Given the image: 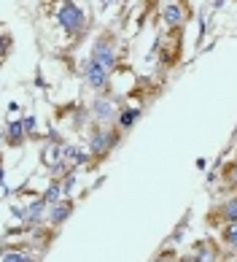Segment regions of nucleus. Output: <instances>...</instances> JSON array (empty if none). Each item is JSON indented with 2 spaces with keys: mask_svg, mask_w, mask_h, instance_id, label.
Returning a JSON list of instances; mask_svg holds the SVG:
<instances>
[{
  "mask_svg": "<svg viewBox=\"0 0 237 262\" xmlns=\"http://www.w3.org/2000/svg\"><path fill=\"white\" fill-rule=\"evenodd\" d=\"M57 22H59V27H62V33L67 38H73V35L86 30V14H84V8H78L73 3V0H62V6L57 8Z\"/></svg>",
  "mask_w": 237,
  "mask_h": 262,
  "instance_id": "obj_1",
  "label": "nucleus"
},
{
  "mask_svg": "<svg viewBox=\"0 0 237 262\" xmlns=\"http://www.w3.org/2000/svg\"><path fill=\"white\" fill-rule=\"evenodd\" d=\"M89 57H92L94 62H100L103 68H116L118 62V54H116V41H113V35L111 33H103L97 41L92 43V52H89Z\"/></svg>",
  "mask_w": 237,
  "mask_h": 262,
  "instance_id": "obj_2",
  "label": "nucleus"
},
{
  "mask_svg": "<svg viewBox=\"0 0 237 262\" xmlns=\"http://www.w3.org/2000/svg\"><path fill=\"white\" fill-rule=\"evenodd\" d=\"M116 143H118V133L108 130V127H97L89 135V151H92L94 157H105L111 149H116Z\"/></svg>",
  "mask_w": 237,
  "mask_h": 262,
  "instance_id": "obj_3",
  "label": "nucleus"
},
{
  "mask_svg": "<svg viewBox=\"0 0 237 262\" xmlns=\"http://www.w3.org/2000/svg\"><path fill=\"white\" fill-rule=\"evenodd\" d=\"M81 73H84V81L92 86V90H103V86H108V68H103L100 62H94L92 57L84 60Z\"/></svg>",
  "mask_w": 237,
  "mask_h": 262,
  "instance_id": "obj_4",
  "label": "nucleus"
},
{
  "mask_svg": "<svg viewBox=\"0 0 237 262\" xmlns=\"http://www.w3.org/2000/svg\"><path fill=\"white\" fill-rule=\"evenodd\" d=\"M70 213H73V200L65 198V200L54 203V206H49V219L46 222L52 227H59V225H65V222L70 219Z\"/></svg>",
  "mask_w": 237,
  "mask_h": 262,
  "instance_id": "obj_5",
  "label": "nucleus"
},
{
  "mask_svg": "<svg viewBox=\"0 0 237 262\" xmlns=\"http://www.w3.org/2000/svg\"><path fill=\"white\" fill-rule=\"evenodd\" d=\"M162 19H164V25L170 27V30H181L183 22H186L189 16H186V11H183L181 3H167L164 11H162Z\"/></svg>",
  "mask_w": 237,
  "mask_h": 262,
  "instance_id": "obj_6",
  "label": "nucleus"
},
{
  "mask_svg": "<svg viewBox=\"0 0 237 262\" xmlns=\"http://www.w3.org/2000/svg\"><path fill=\"white\" fill-rule=\"evenodd\" d=\"M62 160H65V146H62V143H43V149H41V162L46 165L49 170H54Z\"/></svg>",
  "mask_w": 237,
  "mask_h": 262,
  "instance_id": "obj_7",
  "label": "nucleus"
},
{
  "mask_svg": "<svg viewBox=\"0 0 237 262\" xmlns=\"http://www.w3.org/2000/svg\"><path fill=\"white\" fill-rule=\"evenodd\" d=\"M49 219V203L41 198V200H35V203H30L27 206V219H25V225L27 227H38L41 222Z\"/></svg>",
  "mask_w": 237,
  "mask_h": 262,
  "instance_id": "obj_8",
  "label": "nucleus"
},
{
  "mask_svg": "<svg viewBox=\"0 0 237 262\" xmlns=\"http://www.w3.org/2000/svg\"><path fill=\"white\" fill-rule=\"evenodd\" d=\"M92 116H94L97 122H111L113 116H118V111H116V105H113V100L97 98V100L92 103Z\"/></svg>",
  "mask_w": 237,
  "mask_h": 262,
  "instance_id": "obj_9",
  "label": "nucleus"
},
{
  "mask_svg": "<svg viewBox=\"0 0 237 262\" xmlns=\"http://www.w3.org/2000/svg\"><path fill=\"white\" fill-rule=\"evenodd\" d=\"M25 135H30L27 127H25V122H8L6 130H3V138H6L8 146H19V143L25 141Z\"/></svg>",
  "mask_w": 237,
  "mask_h": 262,
  "instance_id": "obj_10",
  "label": "nucleus"
},
{
  "mask_svg": "<svg viewBox=\"0 0 237 262\" xmlns=\"http://www.w3.org/2000/svg\"><path fill=\"white\" fill-rule=\"evenodd\" d=\"M92 160V151H84L78 146H65V162L70 165V168H78V165H86Z\"/></svg>",
  "mask_w": 237,
  "mask_h": 262,
  "instance_id": "obj_11",
  "label": "nucleus"
},
{
  "mask_svg": "<svg viewBox=\"0 0 237 262\" xmlns=\"http://www.w3.org/2000/svg\"><path fill=\"white\" fill-rule=\"evenodd\" d=\"M116 119H118V130H130L140 119V108H124V111H118Z\"/></svg>",
  "mask_w": 237,
  "mask_h": 262,
  "instance_id": "obj_12",
  "label": "nucleus"
},
{
  "mask_svg": "<svg viewBox=\"0 0 237 262\" xmlns=\"http://www.w3.org/2000/svg\"><path fill=\"white\" fill-rule=\"evenodd\" d=\"M216 216H221L224 222H237V198H232V200H226L224 206L216 211Z\"/></svg>",
  "mask_w": 237,
  "mask_h": 262,
  "instance_id": "obj_13",
  "label": "nucleus"
},
{
  "mask_svg": "<svg viewBox=\"0 0 237 262\" xmlns=\"http://www.w3.org/2000/svg\"><path fill=\"white\" fill-rule=\"evenodd\" d=\"M62 195H65V187L59 181H52V184H49V189H46V195H43V200L49 203V206H54V203L62 200Z\"/></svg>",
  "mask_w": 237,
  "mask_h": 262,
  "instance_id": "obj_14",
  "label": "nucleus"
},
{
  "mask_svg": "<svg viewBox=\"0 0 237 262\" xmlns=\"http://www.w3.org/2000/svg\"><path fill=\"white\" fill-rule=\"evenodd\" d=\"M0 259H3V262H30V259H33V257H30L27 254V251H19V249H3V257H0Z\"/></svg>",
  "mask_w": 237,
  "mask_h": 262,
  "instance_id": "obj_15",
  "label": "nucleus"
},
{
  "mask_svg": "<svg viewBox=\"0 0 237 262\" xmlns=\"http://www.w3.org/2000/svg\"><path fill=\"white\" fill-rule=\"evenodd\" d=\"M221 238H224L226 246L237 249V222H226V227L221 230Z\"/></svg>",
  "mask_w": 237,
  "mask_h": 262,
  "instance_id": "obj_16",
  "label": "nucleus"
},
{
  "mask_svg": "<svg viewBox=\"0 0 237 262\" xmlns=\"http://www.w3.org/2000/svg\"><path fill=\"white\" fill-rule=\"evenodd\" d=\"M25 127H27L30 135H35V116H27V119H25Z\"/></svg>",
  "mask_w": 237,
  "mask_h": 262,
  "instance_id": "obj_17",
  "label": "nucleus"
},
{
  "mask_svg": "<svg viewBox=\"0 0 237 262\" xmlns=\"http://www.w3.org/2000/svg\"><path fill=\"white\" fill-rule=\"evenodd\" d=\"M8 49H11V38L6 35V41H3V54H8Z\"/></svg>",
  "mask_w": 237,
  "mask_h": 262,
  "instance_id": "obj_18",
  "label": "nucleus"
},
{
  "mask_svg": "<svg viewBox=\"0 0 237 262\" xmlns=\"http://www.w3.org/2000/svg\"><path fill=\"white\" fill-rule=\"evenodd\" d=\"M229 179H232V184L237 187V168H232V173H229Z\"/></svg>",
  "mask_w": 237,
  "mask_h": 262,
  "instance_id": "obj_19",
  "label": "nucleus"
},
{
  "mask_svg": "<svg viewBox=\"0 0 237 262\" xmlns=\"http://www.w3.org/2000/svg\"><path fill=\"white\" fill-rule=\"evenodd\" d=\"M111 3H116V0H100V6H111Z\"/></svg>",
  "mask_w": 237,
  "mask_h": 262,
  "instance_id": "obj_20",
  "label": "nucleus"
}]
</instances>
